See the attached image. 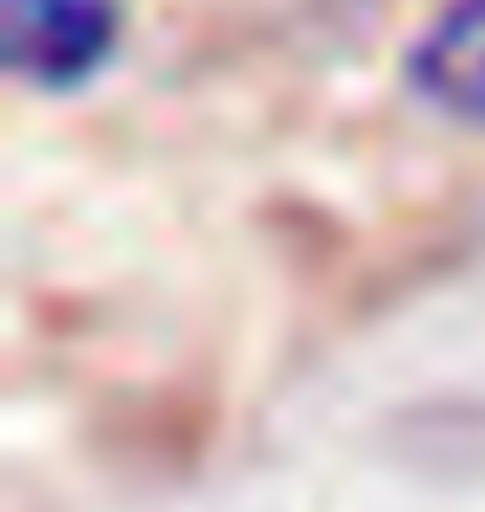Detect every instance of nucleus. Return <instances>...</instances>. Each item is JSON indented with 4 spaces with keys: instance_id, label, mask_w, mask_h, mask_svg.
Listing matches in <instances>:
<instances>
[{
    "instance_id": "obj_2",
    "label": "nucleus",
    "mask_w": 485,
    "mask_h": 512,
    "mask_svg": "<svg viewBox=\"0 0 485 512\" xmlns=\"http://www.w3.org/2000/svg\"><path fill=\"white\" fill-rule=\"evenodd\" d=\"M412 87L452 120L485 127V0H452L406 54Z\"/></svg>"
},
{
    "instance_id": "obj_1",
    "label": "nucleus",
    "mask_w": 485,
    "mask_h": 512,
    "mask_svg": "<svg viewBox=\"0 0 485 512\" xmlns=\"http://www.w3.org/2000/svg\"><path fill=\"white\" fill-rule=\"evenodd\" d=\"M120 47V0H0V54L27 87H87Z\"/></svg>"
}]
</instances>
